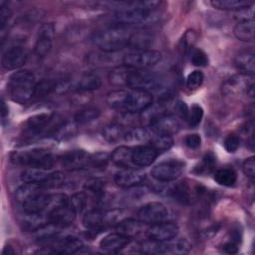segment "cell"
<instances>
[{"label":"cell","instance_id":"cell-36","mask_svg":"<svg viewBox=\"0 0 255 255\" xmlns=\"http://www.w3.org/2000/svg\"><path fill=\"white\" fill-rule=\"evenodd\" d=\"M150 146H152L158 153L169 149L173 145V139L171 135L156 134L153 133L149 139Z\"/></svg>","mask_w":255,"mask_h":255},{"label":"cell","instance_id":"cell-47","mask_svg":"<svg viewBox=\"0 0 255 255\" xmlns=\"http://www.w3.org/2000/svg\"><path fill=\"white\" fill-rule=\"evenodd\" d=\"M204 81V75L201 71L195 70L191 72L186 79V86L189 90H197Z\"/></svg>","mask_w":255,"mask_h":255},{"label":"cell","instance_id":"cell-5","mask_svg":"<svg viewBox=\"0 0 255 255\" xmlns=\"http://www.w3.org/2000/svg\"><path fill=\"white\" fill-rule=\"evenodd\" d=\"M127 86L131 90H138L150 93L156 91L161 86V80L157 74L147 69H132L130 72Z\"/></svg>","mask_w":255,"mask_h":255},{"label":"cell","instance_id":"cell-21","mask_svg":"<svg viewBox=\"0 0 255 255\" xmlns=\"http://www.w3.org/2000/svg\"><path fill=\"white\" fill-rule=\"evenodd\" d=\"M170 195L180 204L189 205L193 201V192L186 181H179L169 189Z\"/></svg>","mask_w":255,"mask_h":255},{"label":"cell","instance_id":"cell-46","mask_svg":"<svg viewBox=\"0 0 255 255\" xmlns=\"http://www.w3.org/2000/svg\"><path fill=\"white\" fill-rule=\"evenodd\" d=\"M202 117H203L202 108L199 105L194 104L191 107V109L189 111V114H188V118H187V122H188L189 127L190 128L197 127L201 123Z\"/></svg>","mask_w":255,"mask_h":255},{"label":"cell","instance_id":"cell-17","mask_svg":"<svg viewBox=\"0 0 255 255\" xmlns=\"http://www.w3.org/2000/svg\"><path fill=\"white\" fill-rule=\"evenodd\" d=\"M157 154L158 152L150 145H137L132 147V164L138 167L148 166L155 160Z\"/></svg>","mask_w":255,"mask_h":255},{"label":"cell","instance_id":"cell-26","mask_svg":"<svg viewBox=\"0 0 255 255\" xmlns=\"http://www.w3.org/2000/svg\"><path fill=\"white\" fill-rule=\"evenodd\" d=\"M153 41V35L147 31H136L132 32L128 46L136 50H146Z\"/></svg>","mask_w":255,"mask_h":255},{"label":"cell","instance_id":"cell-11","mask_svg":"<svg viewBox=\"0 0 255 255\" xmlns=\"http://www.w3.org/2000/svg\"><path fill=\"white\" fill-rule=\"evenodd\" d=\"M137 215L140 222L154 224L164 221L168 217V211L160 202H149L139 209Z\"/></svg>","mask_w":255,"mask_h":255},{"label":"cell","instance_id":"cell-27","mask_svg":"<svg viewBox=\"0 0 255 255\" xmlns=\"http://www.w3.org/2000/svg\"><path fill=\"white\" fill-rule=\"evenodd\" d=\"M131 71L132 68L125 64L117 66L110 71L108 76L109 82L114 86H127L128 79Z\"/></svg>","mask_w":255,"mask_h":255},{"label":"cell","instance_id":"cell-54","mask_svg":"<svg viewBox=\"0 0 255 255\" xmlns=\"http://www.w3.org/2000/svg\"><path fill=\"white\" fill-rule=\"evenodd\" d=\"M242 168H243V172L245 173V175L253 180V179H254V176H255V162H254V156H251V157L245 159V161L243 162Z\"/></svg>","mask_w":255,"mask_h":255},{"label":"cell","instance_id":"cell-48","mask_svg":"<svg viewBox=\"0 0 255 255\" xmlns=\"http://www.w3.org/2000/svg\"><path fill=\"white\" fill-rule=\"evenodd\" d=\"M190 61L194 66L197 67H205L208 65V57L201 49L193 48L191 50Z\"/></svg>","mask_w":255,"mask_h":255},{"label":"cell","instance_id":"cell-50","mask_svg":"<svg viewBox=\"0 0 255 255\" xmlns=\"http://www.w3.org/2000/svg\"><path fill=\"white\" fill-rule=\"evenodd\" d=\"M70 204L73 206L77 213H81L87 205V196L83 192L75 193L70 198Z\"/></svg>","mask_w":255,"mask_h":255},{"label":"cell","instance_id":"cell-14","mask_svg":"<svg viewBox=\"0 0 255 255\" xmlns=\"http://www.w3.org/2000/svg\"><path fill=\"white\" fill-rule=\"evenodd\" d=\"M149 128L156 134L171 135L178 131L179 124L170 116L157 115L149 120Z\"/></svg>","mask_w":255,"mask_h":255},{"label":"cell","instance_id":"cell-8","mask_svg":"<svg viewBox=\"0 0 255 255\" xmlns=\"http://www.w3.org/2000/svg\"><path fill=\"white\" fill-rule=\"evenodd\" d=\"M152 105V96L148 92L130 90L128 91V96L125 102L124 109L129 114H136L146 111Z\"/></svg>","mask_w":255,"mask_h":255},{"label":"cell","instance_id":"cell-30","mask_svg":"<svg viewBox=\"0 0 255 255\" xmlns=\"http://www.w3.org/2000/svg\"><path fill=\"white\" fill-rule=\"evenodd\" d=\"M82 222L83 225L88 229L102 227V225L105 223V212L98 208L91 209L85 213Z\"/></svg>","mask_w":255,"mask_h":255},{"label":"cell","instance_id":"cell-55","mask_svg":"<svg viewBox=\"0 0 255 255\" xmlns=\"http://www.w3.org/2000/svg\"><path fill=\"white\" fill-rule=\"evenodd\" d=\"M184 143L186 144V146H188L189 148L195 149L198 148L201 144V137L198 133H191V134H187L184 138Z\"/></svg>","mask_w":255,"mask_h":255},{"label":"cell","instance_id":"cell-49","mask_svg":"<svg viewBox=\"0 0 255 255\" xmlns=\"http://www.w3.org/2000/svg\"><path fill=\"white\" fill-rule=\"evenodd\" d=\"M197 36L194 31H187L181 40V50L184 54H188L193 49V46L196 42Z\"/></svg>","mask_w":255,"mask_h":255},{"label":"cell","instance_id":"cell-7","mask_svg":"<svg viewBox=\"0 0 255 255\" xmlns=\"http://www.w3.org/2000/svg\"><path fill=\"white\" fill-rule=\"evenodd\" d=\"M183 166V162L176 159H170L156 164L151 169L150 174L159 182H169L177 179L181 175L184 169Z\"/></svg>","mask_w":255,"mask_h":255},{"label":"cell","instance_id":"cell-18","mask_svg":"<svg viewBox=\"0 0 255 255\" xmlns=\"http://www.w3.org/2000/svg\"><path fill=\"white\" fill-rule=\"evenodd\" d=\"M51 199V194L39 192L27 200H25L22 205L25 213H42L44 210L48 209Z\"/></svg>","mask_w":255,"mask_h":255},{"label":"cell","instance_id":"cell-29","mask_svg":"<svg viewBox=\"0 0 255 255\" xmlns=\"http://www.w3.org/2000/svg\"><path fill=\"white\" fill-rule=\"evenodd\" d=\"M116 230L118 233H120L128 238H131L139 233L140 223H139V221H137L133 218L122 219L121 221H119L117 223Z\"/></svg>","mask_w":255,"mask_h":255},{"label":"cell","instance_id":"cell-59","mask_svg":"<svg viewBox=\"0 0 255 255\" xmlns=\"http://www.w3.org/2000/svg\"><path fill=\"white\" fill-rule=\"evenodd\" d=\"M2 253H3V254H14L15 252H14V250L12 249L11 246H6V247H4Z\"/></svg>","mask_w":255,"mask_h":255},{"label":"cell","instance_id":"cell-3","mask_svg":"<svg viewBox=\"0 0 255 255\" xmlns=\"http://www.w3.org/2000/svg\"><path fill=\"white\" fill-rule=\"evenodd\" d=\"M13 162L27 167L51 169L55 164V157L52 152L45 148H34L31 150L13 152L11 155Z\"/></svg>","mask_w":255,"mask_h":255},{"label":"cell","instance_id":"cell-52","mask_svg":"<svg viewBox=\"0 0 255 255\" xmlns=\"http://www.w3.org/2000/svg\"><path fill=\"white\" fill-rule=\"evenodd\" d=\"M0 26H1V30L3 31L4 28L6 27V25L8 24L9 20L11 19L12 16V11L11 9L8 7V5H6L5 3H1V7H0Z\"/></svg>","mask_w":255,"mask_h":255},{"label":"cell","instance_id":"cell-32","mask_svg":"<svg viewBox=\"0 0 255 255\" xmlns=\"http://www.w3.org/2000/svg\"><path fill=\"white\" fill-rule=\"evenodd\" d=\"M48 174H49V172H47L45 169L28 167V168H25L21 172L20 178L23 182L41 184L47 178Z\"/></svg>","mask_w":255,"mask_h":255},{"label":"cell","instance_id":"cell-15","mask_svg":"<svg viewBox=\"0 0 255 255\" xmlns=\"http://www.w3.org/2000/svg\"><path fill=\"white\" fill-rule=\"evenodd\" d=\"M90 155L83 149L68 151L60 156L62 166L68 170H78L89 166Z\"/></svg>","mask_w":255,"mask_h":255},{"label":"cell","instance_id":"cell-31","mask_svg":"<svg viewBox=\"0 0 255 255\" xmlns=\"http://www.w3.org/2000/svg\"><path fill=\"white\" fill-rule=\"evenodd\" d=\"M214 180L223 186H233L237 181V173L232 167H223L214 173Z\"/></svg>","mask_w":255,"mask_h":255},{"label":"cell","instance_id":"cell-9","mask_svg":"<svg viewBox=\"0 0 255 255\" xmlns=\"http://www.w3.org/2000/svg\"><path fill=\"white\" fill-rule=\"evenodd\" d=\"M55 34V27L52 23H44L42 24L37 33V39L34 47L35 54L40 57H46L53 46V39Z\"/></svg>","mask_w":255,"mask_h":255},{"label":"cell","instance_id":"cell-41","mask_svg":"<svg viewBox=\"0 0 255 255\" xmlns=\"http://www.w3.org/2000/svg\"><path fill=\"white\" fill-rule=\"evenodd\" d=\"M84 188L94 195L101 196L104 194L105 180L100 177H90L85 181Z\"/></svg>","mask_w":255,"mask_h":255},{"label":"cell","instance_id":"cell-28","mask_svg":"<svg viewBox=\"0 0 255 255\" xmlns=\"http://www.w3.org/2000/svg\"><path fill=\"white\" fill-rule=\"evenodd\" d=\"M211 5L219 10L240 11L250 7L253 2L246 0H212Z\"/></svg>","mask_w":255,"mask_h":255},{"label":"cell","instance_id":"cell-40","mask_svg":"<svg viewBox=\"0 0 255 255\" xmlns=\"http://www.w3.org/2000/svg\"><path fill=\"white\" fill-rule=\"evenodd\" d=\"M128 96L127 90H115L107 95V104L114 109H124L125 102Z\"/></svg>","mask_w":255,"mask_h":255},{"label":"cell","instance_id":"cell-19","mask_svg":"<svg viewBox=\"0 0 255 255\" xmlns=\"http://www.w3.org/2000/svg\"><path fill=\"white\" fill-rule=\"evenodd\" d=\"M129 242V238L116 232L105 236L100 242V248L107 252H117L125 248Z\"/></svg>","mask_w":255,"mask_h":255},{"label":"cell","instance_id":"cell-4","mask_svg":"<svg viewBox=\"0 0 255 255\" xmlns=\"http://www.w3.org/2000/svg\"><path fill=\"white\" fill-rule=\"evenodd\" d=\"M59 122L56 121L54 114H39L29 118L23 127V132L30 137L35 136H51L56 125Z\"/></svg>","mask_w":255,"mask_h":255},{"label":"cell","instance_id":"cell-43","mask_svg":"<svg viewBox=\"0 0 255 255\" xmlns=\"http://www.w3.org/2000/svg\"><path fill=\"white\" fill-rule=\"evenodd\" d=\"M191 244L186 239H177L175 241H167V253L186 254L190 251Z\"/></svg>","mask_w":255,"mask_h":255},{"label":"cell","instance_id":"cell-44","mask_svg":"<svg viewBox=\"0 0 255 255\" xmlns=\"http://www.w3.org/2000/svg\"><path fill=\"white\" fill-rule=\"evenodd\" d=\"M55 87H56L55 82L51 80H43L36 84L33 97L43 98L48 94H50L52 91H55Z\"/></svg>","mask_w":255,"mask_h":255},{"label":"cell","instance_id":"cell-25","mask_svg":"<svg viewBox=\"0 0 255 255\" xmlns=\"http://www.w3.org/2000/svg\"><path fill=\"white\" fill-rule=\"evenodd\" d=\"M234 64L242 74L253 76L255 71V59L253 53L242 52L238 54L234 60Z\"/></svg>","mask_w":255,"mask_h":255},{"label":"cell","instance_id":"cell-1","mask_svg":"<svg viewBox=\"0 0 255 255\" xmlns=\"http://www.w3.org/2000/svg\"><path fill=\"white\" fill-rule=\"evenodd\" d=\"M132 31L124 25H116L95 33L92 42L106 53H115L128 46Z\"/></svg>","mask_w":255,"mask_h":255},{"label":"cell","instance_id":"cell-35","mask_svg":"<svg viewBox=\"0 0 255 255\" xmlns=\"http://www.w3.org/2000/svg\"><path fill=\"white\" fill-rule=\"evenodd\" d=\"M43 190L42 186L39 183H27L24 182L23 185H21L17 190H16V198L20 202H24L31 196L41 192Z\"/></svg>","mask_w":255,"mask_h":255},{"label":"cell","instance_id":"cell-58","mask_svg":"<svg viewBox=\"0 0 255 255\" xmlns=\"http://www.w3.org/2000/svg\"><path fill=\"white\" fill-rule=\"evenodd\" d=\"M8 113H9L8 107L6 106V104H5L4 100H2V101H1V117H2V119H3V120H4V119H5V117L8 115Z\"/></svg>","mask_w":255,"mask_h":255},{"label":"cell","instance_id":"cell-22","mask_svg":"<svg viewBox=\"0 0 255 255\" xmlns=\"http://www.w3.org/2000/svg\"><path fill=\"white\" fill-rule=\"evenodd\" d=\"M235 37L242 42H252L254 40V20L252 18L242 19L233 29Z\"/></svg>","mask_w":255,"mask_h":255},{"label":"cell","instance_id":"cell-56","mask_svg":"<svg viewBox=\"0 0 255 255\" xmlns=\"http://www.w3.org/2000/svg\"><path fill=\"white\" fill-rule=\"evenodd\" d=\"M222 251L227 254H235L238 251V244L230 240L222 245Z\"/></svg>","mask_w":255,"mask_h":255},{"label":"cell","instance_id":"cell-38","mask_svg":"<svg viewBox=\"0 0 255 255\" xmlns=\"http://www.w3.org/2000/svg\"><path fill=\"white\" fill-rule=\"evenodd\" d=\"M215 165H216V156L214 155L213 152L209 151L204 154L200 163H198V165L194 167L193 172H195L196 174L210 173L214 169Z\"/></svg>","mask_w":255,"mask_h":255},{"label":"cell","instance_id":"cell-2","mask_svg":"<svg viewBox=\"0 0 255 255\" xmlns=\"http://www.w3.org/2000/svg\"><path fill=\"white\" fill-rule=\"evenodd\" d=\"M36 84L33 72L29 70L14 72L8 81V89L12 100L19 103L28 102L34 96Z\"/></svg>","mask_w":255,"mask_h":255},{"label":"cell","instance_id":"cell-20","mask_svg":"<svg viewBox=\"0 0 255 255\" xmlns=\"http://www.w3.org/2000/svg\"><path fill=\"white\" fill-rule=\"evenodd\" d=\"M83 247V242L74 236H66L58 241L54 245L52 253L56 254H72L78 252Z\"/></svg>","mask_w":255,"mask_h":255},{"label":"cell","instance_id":"cell-57","mask_svg":"<svg viewBox=\"0 0 255 255\" xmlns=\"http://www.w3.org/2000/svg\"><path fill=\"white\" fill-rule=\"evenodd\" d=\"M218 229H219V225H218V224L211 225L210 227H208L207 229H205L204 231H202V237L205 238V239L211 238L212 236H214V235L217 233Z\"/></svg>","mask_w":255,"mask_h":255},{"label":"cell","instance_id":"cell-34","mask_svg":"<svg viewBox=\"0 0 255 255\" xmlns=\"http://www.w3.org/2000/svg\"><path fill=\"white\" fill-rule=\"evenodd\" d=\"M102 86V79L99 75L95 73H89L84 75L79 84L78 89L80 91H95Z\"/></svg>","mask_w":255,"mask_h":255},{"label":"cell","instance_id":"cell-37","mask_svg":"<svg viewBox=\"0 0 255 255\" xmlns=\"http://www.w3.org/2000/svg\"><path fill=\"white\" fill-rule=\"evenodd\" d=\"M139 249L144 254H164L167 253V243L148 239L139 245Z\"/></svg>","mask_w":255,"mask_h":255},{"label":"cell","instance_id":"cell-45","mask_svg":"<svg viewBox=\"0 0 255 255\" xmlns=\"http://www.w3.org/2000/svg\"><path fill=\"white\" fill-rule=\"evenodd\" d=\"M109 161V156L106 152H98L93 155H90L89 165L94 169L103 170L106 168Z\"/></svg>","mask_w":255,"mask_h":255},{"label":"cell","instance_id":"cell-39","mask_svg":"<svg viewBox=\"0 0 255 255\" xmlns=\"http://www.w3.org/2000/svg\"><path fill=\"white\" fill-rule=\"evenodd\" d=\"M100 115H101L100 110L96 108H87L79 111L75 115L74 122L77 125H85L97 120L100 117Z\"/></svg>","mask_w":255,"mask_h":255},{"label":"cell","instance_id":"cell-33","mask_svg":"<svg viewBox=\"0 0 255 255\" xmlns=\"http://www.w3.org/2000/svg\"><path fill=\"white\" fill-rule=\"evenodd\" d=\"M125 130L126 129L120 124L112 123L102 129V135L109 142H117L123 138Z\"/></svg>","mask_w":255,"mask_h":255},{"label":"cell","instance_id":"cell-51","mask_svg":"<svg viewBox=\"0 0 255 255\" xmlns=\"http://www.w3.org/2000/svg\"><path fill=\"white\" fill-rule=\"evenodd\" d=\"M240 146V138L238 135L231 133L224 139V147L228 152H235Z\"/></svg>","mask_w":255,"mask_h":255},{"label":"cell","instance_id":"cell-10","mask_svg":"<svg viewBox=\"0 0 255 255\" xmlns=\"http://www.w3.org/2000/svg\"><path fill=\"white\" fill-rule=\"evenodd\" d=\"M179 228L173 222H158L150 224L145 231V236L149 240L154 241H170L178 234Z\"/></svg>","mask_w":255,"mask_h":255},{"label":"cell","instance_id":"cell-24","mask_svg":"<svg viewBox=\"0 0 255 255\" xmlns=\"http://www.w3.org/2000/svg\"><path fill=\"white\" fill-rule=\"evenodd\" d=\"M152 134L153 132L150 130V128L136 127V128L126 129L123 139L127 142L139 143V142L149 141Z\"/></svg>","mask_w":255,"mask_h":255},{"label":"cell","instance_id":"cell-23","mask_svg":"<svg viewBox=\"0 0 255 255\" xmlns=\"http://www.w3.org/2000/svg\"><path fill=\"white\" fill-rule=\"evenodd\" d=\"M131 154H132V147L122 145L113 150L111 154V159L116 165L120 167H123V168L133 167L134 165L132 164Z\"/></svg>","mask_w":255,"mask_h":255},{"label":"cell","instance_id":"cell-13","mask_svg":"<svg viewBox=\"0 0 255 255\" xmlns=\"http://www.w3.org/2000/svg\"><path fill=\"white\" fill-rule=\"evenodd\" d=\"M145 172L133 167L123 168L115 173L114 180L121 187H134L145 179Z\"/></svg>","mask_w":255,"mask_h":255},{"label":"cell","instance_id":"cell-42","mask_svg":"<svg viewBox=\"0 0 255 255\" xmlns=\"http://www.w3.org/2000/svg\"><path fill=\"white\" fill-rule=\"evenodd\" d=\"M65 175L61 171L49 172L47 178L40 184L43 189L46 188H57L64 184Z\"/></svg>","mask_w":255,"mask_h":255},{"label":"cell","instance_id":"cell-16","mask_svg":"<svg viewBox=\"0 0 255 255\" xmlns=\"http://www.w3.org/2000/svg\"><path fill=\"white\" fill-rule=\"evenodd\" d=\"M28 58L26 50L22 46H12L2 56V66L5 70H14L22 67Z\"/></svg>","mask_w":255,"mask_h":255},{"label":"cell","instance_id":"cell-53","mask_svg":"<svg viewBox=\"0 0 255 255\" xmlns=\"http://www.w3.org/2000/svg\"><path fill=\"white\" fill-rule=\"evenodd\" d=\"M174 113L182 120L187 121L188 118V114H189V109L187 107V105L183 102V101H177L174 104Z\"/></svg>","mask_w":255,"mask_h":255},{"label":"cell","instance_id":"cell-6","mask_svg":"<svg viewBox=\"0 0 255 255\" xmlns=\"http://www.w3.org/2000/svg\"><path fill=\"white\" fill-rule=\"evenodd\" d=\"M161 59V54L152 49L136 50L125 55L123 62L125 65L137 70L148 69L155 66Z\"/></svg>","mask_w":255,"mask_h":255},{"label":"cell","instance_id":"cell-12","mask_svg":"<svg viewBox=\"0 0 255 255\" xmlns=\"http://www.w3.org/2000/svg\"><path fill=\"white\" fill-rule=\"evenodd\" d=\"M77 212L70 204H64L61 206H57L48 211V221L57 226L58 228H63L71 225L76 219Z\"/></svg>","mask_w":255,"mask_h":255}]
</instances>
